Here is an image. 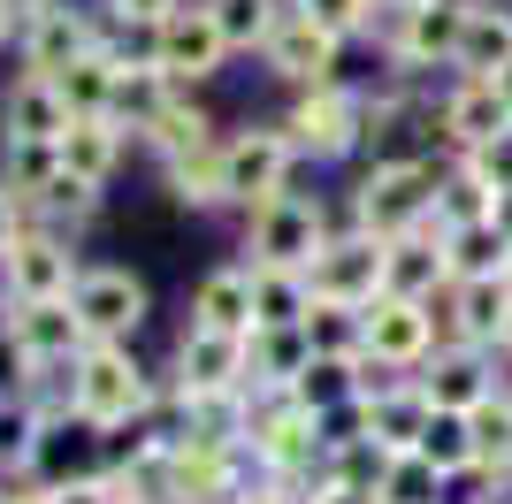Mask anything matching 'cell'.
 Segmentation results:
<instances>
[{
  "instance_id": "7402d4cb",
  "label": "cell",
  "mask_w": 512,
  "mask_h": 504,
  "mask_svg": "<svg viewBox=\"0 0 512 504\" xmlns=\"http://www.w3.org/2000/svg\"><path fill=\"white\" fill-rule=\"evenodd\" d=\"M192 321H199V329L253 336V260H245V268H207V275H199Z\"/></svg>"
},
{
  "instance_id": "d6a6232c",
  "label": "cell",
  "mask_w": 512,
  "mask_h": 504,
  "mask_svg": "<svg viewBox=\"0 0 512 504\" xmlns=\"http://www.w3.org/2000/svg\"><path fill=\"white\" fill-rule=\"evenodd\" d=\"M444 252H451V283H467V275H512V237L497 222L444 230Z\"/></svg>"
},
{
  "instance_id": "f6af8a7d",
  "label": "cell",
  "mask_w": 512,
  "mask_h": 504,
  "mask_svg": "<svg viewBox=\"0 0 512 504\" xmlns=\"http://www.w3.org/2000/svg\"><path fill=\"white\" fill-rule=\"evenodd\" d=\"M237 504H299V497H283V489H268V482H260V474H253V482H245V497H237Z\"/></svg>"
},
{
  "instance_id": "7dc6e473",
  "label": "cell",
  "mask_w": 512,
  "mask_h": 504,
  "mask_svg": "<svg viewBox=\"0 0 512 504\" xmlns=\"http://www.w3.org/2000/svg\"><path fill=\"white\" fill-rule=\"evenodd\" d=\"M497 352H505V359H512V314H505V329H497Z\"/></svg>"
},
{
  "instance_id": "7bdbcfd3",
  "label": "cell",
  "mask_w": 512,
  "mask_h": 504,
  "mask_svg": "<svg viewBox=\"0 0 512 504\" xmlns=\"http://www.w3.org/2000/svg\"><path fill=\"white\" fill-rule=\"evenodd\" d=\"M31 230V214H23V199L8 184H0V260H8V245H16V237Z\"/></svg>"
},
{
  "instance_id": "f907efd6",
  "label": "cell",
  "mask_w": 512,
  "mask_h": 504,
  "mask_svg": "<svg viewBox=\"0 0 512 504\" xmlns=\"http://www.w3.org/2000/svg\"><path fill=\"white\" fill-rule=\"evenodd\" d=\"M8 504H46V489H31V497H8Z\"/></svg>"
},
{
  "instance_id": "836d02e7",
  "label": "cell",
  "mask_w": 512,
  "mask_h": 504,
  "mask_svg": "<svg viewBox=\"0 0 512 504\" xmlns=\"http://www.w3.org/2000/svg\"><path fill=\"white\" fill-rule=\"evenodd\" d=\"M54 176H62V146H39V138H0V184L16 191L23 207H31Z\"/></svg>"
},
{
  "instance_id": "5b68a950",
  "label": "cell",
  "mask_w": 512,
  "mask_h": 504,
  "mask_svg": "<svg viewBox=\"0 0 512 504\" xmlns=\"http://www.w3.org/2000/svg\"><path fill=\"white\" fill-rule=\"evenodd\" d=\"M169 382L184 390L192 405H214V398H245L253 382V344L230 329H184L176 336V359H169Z\"/></svg>"
},
{
  "instance_id": "e0dca14e",
  "label": "cell",
  "mask_w": 512,
  "mask_h": 504,
  "mask_svg": "<svg viewBox=\"0 0 512 504\" xmlns=\"http://www.w3.org/2000/svg\"><path fill=\"white\" fill-rule=\"evenodd\" d=\"M428 352H436V321L413 298H375L367 306V359L375 367H398V375H421Z\"/></svg>"
},
{
  "instance_id": "f546056e",
  "label": "cell",
  "mask_w": 512,
  "mask_h": 504,
  "mask_svg": "<svg viewBox=\"0 0 512 504\" xmlns=\"http://www.w3.org/2000/svg\"><path fill=\"white\" fill-rule=\"evenodd\" d=\"M314 359H367V306H337V298H314V314L299 321Z\"/></svg>"
},
{
  "instance_id": "f5cc1de1",
  "label": "cell",
  "mask_w": 512,
  "mask_h": 504,
  "mask_svg": "<svg viewBox=\"0 0 512 504\" xmlns=\"http://www.w3.org/2000/svg\"><path fill=\"white\" fill-rule=\"evenodd\" d=\"M8 8H39V0H8Z\"/></svg>"
},
{
  "instance_id": "ffe728a7",
  "label": "cell",
  "mask_w": 512,
  "mask_h": 504,
  "mask_svg": "<svg viewBox=\"0 0 512 504\" xmlns=\"http://www.w3.org/2000/svg\"><path fill=\"white\" fill-rule=\"evenodd\" d=\"M77 123L62 100V84L39 77V69H23L8 84V100H0V138H39V146H62V130Z\"/></svg>"
},
{
  "instance_id": "5bb4252c",
  "label": "cell",
  "mask_w": 512,
  "mask_h": 504,
  "mask_svg": "<svg viewBox=\"0 0 512 504\" xmlns=\"http://www.w3.org/2000/svg\"><path fill=\"white\" fill-rule=\"evenodd\" d=\"M337 54H344V39L329 31V23H314L306 8H283L276 31H268V46H260V62L276 69L283 84H299V92L337 77Z\"/></svg>"
},
{
  "instance_id": "d4e9b609",
  "label": "cell",
  "mask_w": 512,
  "mask_h": 504,
  "mask_svg": "<svg viewBox=\"0 0 512 504\" xmlns=\"http://www.w3.org/2000/svg\"><path fill=\"white\" fill-rule=\"evenodd\" d=\"M306 314H314L306 268H268V260H253V329H299Z\"/></svg>"
},
{
  "instance_id": "816d5d0a",
  "label": "cell",
  "mask_w": 512,
  "mask_h": 504,
  "mask_svg": "<svg viewBox=\"0 0 512 504\" xmlns=\"http://www.w3.org/2000/svg\"><path fill=\"white\" fill-rule=\"evenodd\" d=\"M8 16H16V8H8V0H0V39H8Z\"/></svg>"
},
{
  "instance_id": "e575fe53",
  "label": "cell",
  "mask_w": 512,
  "mask_h": 504,
  "mask_svg": "<svg viewBox=\"0 0 512 504\" xmlns=\"http://www.w3.org/2000/svg\"><path fill=\"white\" fill-rule=\"evenodd\" d=\"M138 138H146V146L169 161V153H184V146H199V138H214V123H207V107L192 100V84H184V92H176V100L161 107V115H153Z\"/></svg>"
},
{
  "instance_id": "ab89813d",
  "label": "cell",
  "mask_w": 512,
  "mask_h": 504,
  "mask_svg": "<svg viewBox=\"0 0 512 504\" xmlns=\"http://www.w3.org/2000/svg\"><path fill=\"white\" fill-rule=\"evenodd\" d=\"M467 168H482L497 191H512V130H497L490 146H474V153H467Z\"/></svg>"
},
{
  "instance_id": "b9f144b4",
  "label": "cell",
  "mask_w": 512,
  "mask_h": 504,
  "mask_svg": "<svg viewBox=\"0 0 512 504\" xmlns=\"http://www.w3.org/2000/svg\"><path fill=\"white\" fill-rule=\"evenodd\" d=\"M46 504H123V489H115V482L100 474V482H69V489H46Z\"/></svg>"
},
{
  "instance_id": "4316f807",
  "label": "cell",
  "mask_w": 512,
  "mask_h": 504,
  "mask_svg": "<svg viewBox=\"0 0 512 504\" xmlns=\"http://www.w3.org/2000/svg\"><path fill=\"white\" fill-rule=\"evenodd\" d=\"M161 184H169V199H184V207H222V138H199V146L169 153V161H161Z\"/></svg>"
},
{
  "instance_id": "7a4b0ae2",
  "label": "cell",
  "mask_w": 512,
  "mask_h": 504,
  "mask_svg": "<svg viewBox=\"0 0 512 504\" xmlns=\"http://www.w3.org/2000/svg\"><path fill=\"white\" fill-rule=\"evenodd\" d=\"M291 168H299V146L283 123H245L222 138V207H268L291 191Z\"/></svg>"
},
{
  "instance_id": "d590c367",
  "label": "cell",
  "mask_w": 512,
  "mask_h": 504,
  "mask_svg": "<svg viewBox=\"0 0 512 504\" xmlns=\"http://www.w3.org/2000/svg\"><path fill=\"white\" fill-rule=\"evenodd\" d=\"M207 8H214V23H222L230 54H260L268 31H276V16L291 8V0H207Z\"/></svg>"
},
{
  "instance_id": "db71d44e",
  "label": "cell",
  "mask_w": 512,
  "mask_h": 504,
  "mask_svg": "<svg viewBox=\"0 0 512 504\" xmlns=\"http://www.w3.org/2000/svg\"><path fill=\"white\" fill-rule=\"evenodd\" d=\"M0 504H8V497H0Z\"/></svg>"
},
{
  "instance_id": "ac0fdd59",
  "label": "cell",
  "mask_w": 512,
  "mask_h": 504,
  "mask_svg": "<svg viewBox=\"0 0 512 504\" xmlns=\"http://www.w3.org/2000/svg\"><path fill=\"white\" fill-rule=\"evenodd\" d=\"M444 283H451V252H444V230H436V222H421V230H406V237H383V298L428 306Z\"/></svg>"
},
{
  "instance_id": "f35d334b",
  "label": "cell",
  "mask_w": 512,
  "mask_h": 504,
  "mask_svg": "<svg viewBox=\"0 0 512 504\" xmlns=\"http://www.w3.org/2000/svg\"><path fill=\"white\" fill-rule=\"evenodd\" d=\"M291 8H306V16H314V23H329V31H337V39H360L367 23L383 16V8H375V0H291Z\"/></svg>"
},
{
  "instance_id": "cb8c5ba5",
  "label": "cell",
  "mask_w": 512,
  "mask_h": 504,
  "mask_svg": "<svg viewBox=\"0 0 512 504\" xmlns=\"http://www.w3.org/2000/svg\"><path fill=\"white\" fill-rule=\"evenodd\" d=\"M451 69H459V77H497V69H512V8H497V0H474V8H467V31H459V54H451Z\"/></svg>"
},
{
  "instance_id": "60d3db41",
  "label": "cell",
  "mask_w": 512,
  "mask_h": 504,
  "mask_svg": "<svg viewBox=\"0 0 512 504\" xmlns=\"http://www.w3.org/2000/svg\"><path fill=\"white\" fill-rule=\"evenodd\" d=\"M184 0H107V16H123V23H138V31H153L161 16H176Z\"/></svg>"
},
{
  "instance_id": "1f68e13d",
  "label": "cell",
  "mask_w": 512,
  "mask_h": 504,
  "mask_svg": "<svg viewBox=\"0 0 512 504\" xmlns=\"http://www.w3.org/2000/svg\"><path fill=\"white\" fill-rule=\"evenodd\" d=\"M421 459L436 466L444 482L474 474V466H482V451H474V413H428V428H421Z\"/></svg>"
},
{
  "instance_id": "7c38bea8",
  "label": "cell",
  "mask_w": 512,
  "mask_h": 504,
  "mask_svg": "<svg viewBox=\"0 0 512 504\" xmlns=\"http://www.w3.org/2000/svg\"><path fill=\"white\" fill-rule=\"evenodd\" d=\"M8 344H16L23 375H31V367H69L92 336H85V321H77L69 298H16L8 306Z\"/></svg>"
},
{
  "instance_id": "6da1fadb",
  "label": "cell",
  "mask_w": 512,
  "mask_h": 504,
  "mask_svg": "<svg viewBox=\"0 0 512 504\" xmlns=\"http://www.w3.org/2000/svg\"><path fill=\"white\" fill-rule=\"evenodd\" d=\"M436 184H444V161H375L352 184V222L367 237H406L436 214Z\"/></svg>"
},
{
  "instance_id": "ba28073f",
  "label": "cell",
  "mask_w": 512,
  "mask_h": 504,
  "mask_svg": "<svg viewBox=\"0 0 512 504\" xmlns=\"http://www.w3.org/2000/svg\"><path fill=\"white\" fill-rule=\"evenodd\" d=\"M31 489H69V482H100L107 474V428L62 413V420H39V443L23 459Z\"/></svg>"
},
{
  "instance_id": "277c9868",
  "label": "cell",
  "mask_w": 512,
  "mask_h": 504,
  "mask_svg": "<svg viewBox=\"0 0 512 504\" xmlns=\"http://www.w3.org/2000/svg\"><path fill=\"white\" fill-rule=\"evenodd\" d=\"M283 130H291V146H299V161H344V153L367 146V92H352V84H306L299 100H291V115H283Z\"/></svg>"
},
{
  "instance_id": "4dcf8cb0",
  "label": "cell",
  "mask_w": 512,
  "mask_h": 504,
  "mask_svg": "<svg viewBox=\"0 0 512 504\" xmlns=\"http://www.w3.org/2000/svg\"><path fill=\"white\" fill-rule=\"evenodd\" d=\"M54 84H62L69 115H115V92H123V62L92 46L85 62H69V69H62V77H54Z\"/></svg>"
},
{
  "instance_id": "4fadbf2b",
  "label": "cell",
  "mask_w": 512,
  "mask_h": 504,
  "mask_svg": "<svg viewBox=\"0 0 512 504\" xmlns=\"http://www.w3.org/2000/svg\"><path fill=\"white\" fill-rule=\"evenodd\" d=\"M77 252H69L62 230H46V222H31V230L8 245V260H0V283H8V298H69L77 291Z\"/></svg>"
},
{
  "instance_id": "ee69618b",
  "label": "cell",
  "mask_w": 512,
  "mask_h": 504,
  "mask_svg": "<svg viewBox=\"0 0 512 504\" xmlns=\"http://www.w3.org/2000/svg\"><path fill=\"white\" fill-rule=\"evenodd\" d=\"M306 504H383V497H367V489H337V482H321Z\"/></svg>"
},
{
  "instance_id": "9a60e30c",
  "label": "cell",
  "mask_w": 512,
  "mask_h": 504,
  "mask_svg": "<svg viewBox=\"0 0 512 504\" xmlns=\"http://www.w3.org/2000/svg\"><path fill=\"white\" fill-rule=\"evenodd\" d=\"M497 130H512V100L497 92V77H459L436 107V138L451 161H467L474 146H490Z\"/></svg>"
},
{
  "instance_id": "8992f818",
  "label": "cell",
  "mask_w": 512,
  "mask_h": 504,
  "mask_svg": "<svg viewBox=\"0 0 512 504\" xmlns=\"http://www.w3.org/2000/svg\"><path fill=\"white\" fill-rule=\"evenodd\" d=\"M245 245H253V260H268V268H306V260L329 245V207L306 199V191H283V199L245 214Z\"/></svg>"
},
{
  "instance_id": "2e32d148",
  "label": "cell",
  "mask_w": 512,
  "mask_h": 504,
  "mask_svg": "<svg viewBox=\"0 0 512 504\" xmlns=\"http://www.w3.org/2000/svg\"><path fill=\"white\" fill-rule=\"evenodd\" d=\"M421 390H428L436 413H482V405L497 398V359H490V344H444V352H428Z\"/></svg>"
},
{
  "instance_id": "681fc988",
  "label": "cell",
  "mask_w": 512,
  "mask_h": 504,
  "mask_svg": "<svg viewBox=\"0 0 512 504\" xmlns=\"http://www.w3.org/2000/svg\"><path fill=\"white\" fill-rule=\"evenodd\" d=\"M497 92H505V100H512V69H497Z\"/></svg>"
},
{
  "instance_id": "44dd1931",
  "label": "cell",
  "mask_w": 512,
  "mask_h": 504,
  "mask_svg": "<svg viewBox=\"0 0 512 504\" xmlns=\"http://www.w3.org/2000/svg\"><path fill=\"white\" fill-rule=\"evenodd\" d=\"M367 405V436L383 443V451H421V428H428V390H421V375H398L390 390H375V398H360Z\"/></svg>"
},
{
  "instance_id": "8d00e7d4",
  "label": "cell",
  "mask_w": 512,
  "mask_h": 504,
  "mask_svg": "<svg viewBox=\"0 0 512 504\" xmlns=\"http://www.w3.org/2000/svg\"><path fill=\"white\" fill-rule=\"evenodd\" d=\"M375 497H383V504H451V482H444V474H436V466L421 459V451H398Z\"/></svg>"
},
{
  "instance_id": "8fae6325",
  "label": "cell",
  "mask_w": 512,
  "mask_h": 504,
  "mask_svg": "<svg viewBox=\"0 0 512 504\" xmlns=\"http://www.w3.org/2000/svg\"><path fill=\"white\" fill-rule=\"evenodd\" d=\"M69 306H77V321H85L92 344H130V336L146 329V283L130 268H85L77 275V291H69Z\"/></svg>"
},
{
  "instance_id": "f1b7e54d",
  "label": "cell",
  "mask_w": 512,
  "mask_h": 504,
  "mask_svg": "<svg viewBox=\"0 0 512 504\" xmlns=\"http://www.w3.org/2000/svg\"><path fill=\"white\" fill-rule=\"evenodd\" d=\"M245 344H253V382L245 390H291L306 375V359H314L306 329H253Z\"/></svg>"
},
{
  "instance_id": "9c48e42d",
  "label": "cell",
  "mask_w": 512,
  "mask_h": 504,
  "mask_svg": "<svg viewBox=\"0 0 512 504\" xmlns=\"http://www.w3.org/2000/svg\"><path fill=\"white\" fill-rule=\"evenodd\" d=\"M306 283H314V298H337V306H375L383 298V237L329 230V245L306 260Z\"/></svg>"
},
{
  "instance_id": "52a82bcc",
  "label": "cell",
  "mask_w": 512,
  "mask_h": 504,
  "mask_svg": "<svg viewBox=\"0 0 512 504\" xmlns=\"http://www.w3.org/2000/svg\"><path fill=\"white\" fill-rule=\"evenodd\" d=\"M146 54H153V69H169L176 84H207L214 69L230 62V39H222V23H214L207 0H184L176 16H161L146 31Z\"/></svg>"
},
{
  "instance_id": "bcb514c9",
  "label": "cell",
  "mask_w": 512,
  "mask_h": 504,
  "mask_svg": "<svg viewBox=\"0 0 512 504\" xmlns=\"http://www.w3.org/2000/svg\"><path fill=\"white\" fill-rule=\"evenodd\" d=\"M490 222H497V230L512 237V191H497V214H490Z\"/></svg>"
},
{
  "instance_id": "c3c4849f",
  "label": "cell",
  "mask_w": 512,
  "mask_h": 504,
  "mask_svg": "<svg viewBox=\"0 0 512 504\" xmlns=\"http://www.w3.org/2000/svg\"><path fill=\"white\" fill-rule=\"evenodd\" d=\"M375 8H383V16H398V8H413V0H375Z\"/></svg>"
},
{
  "instance_id": "74e56055",
  "label": "cell",
  "mask_w": 512,
  "mask_h": 504,
  "mask_svg": "<svg viewBox=\"0 0 512 504\" xmlns=\"http://www.w3.org/2000/svg\"><path fill=\"white\" fill-rule=\"evenodd\" d=\"M474 451H482V466H490L497 489H505V474H512V390H497V398L474 413Z\"/></svg>"
},
{
  "instance_id": "484cf974",
  "label": "cell",
  "mask_w": 512,
  "mask_h": 504,
  "mask_svg": "<svg viewBox=\"0 0 512 504\" xmlns=\"http://www.w3.org/2000/svg\"><path fill=\"white\" fill-rule=\"evenodd\" d=\"M497 214V184L482 176V168L467 161H444V184H436V230H474V222H490Z\"/></svg>"
},
{
  "instance_id": "30bf717a",
  "label": "cell",
  "mask_w": 512,
  "mask_h": 504,
  "mask_svg": "<svg viewBox=\"0 0 512 504\" xmlns=\"http://www.w3.org/2000/svg\"><path fill=\"white\" fill-rule=\"evenodd\" d=\"M467 8L474 0H413V8H398L390 16V62H398V77H421V69L459 54V31H467Z\"/></svg>"
},
{
  "instance_id": "3957f363",
  "label": "cell",
  "mask_w": 512,
  "mask_h": 504,
  "mask_svg": "<svg viewBox=\"0 0 512 504\" xmlns=\"http://www.w3.org/2000/svg\"><path fill=\"white\" fill-rule=\"evenodd\" d=\"M69 382H77V420H92V428H123L153 405V375L138 367L130 344H85Z\"/></svg>"
},
{
  "instance_id": "d6986e66",
  "label": "cell",
  "mask_w": 512,
  "mask_h": 504,
  "mask_svg": "<svg viewBox=\"0 0 512 504\" xmlns=\"http://www.w3.org/2000/svg\"><path fill=\"white\" fill-rule=\"evenodd\" d=\"M92 46H100V39H92V16H85V8H62V0L23 8V69L62 77L69 62H85Z\"/></svg>"
},
{
  "instance_id": "83f0119b",
  "label": "cell",
  "mask_w": 512,
  "mask_h": 504,
  "mask_svg": "<svg viewBox=\"0 0 512 504\" xmlns=\"http://www.w3.org/2000/svg\"><path fill=\"white\" fill-rule=\"evenodd\" d=\"M291 405L314 420L344 413V405H360V359H306V375L291 382Z\"/></svg>"
},
{
  "instance_id": "603a6c76",
  "label": "cell",
  "mask_w": 512,
  "mask_h": 504,
  "mask_svg": "<svg viewBox=\"0 0 512 504\" xmlns=\"http://www.w3.org/2000/svg\"><path fill=\"white\" fill-rule=\"evenodd\" d=\"M62 168L85 176L92 191L115 184V168H123V123H115V115H77V123L62 130Z\"/></svg>"
}]
</instances>
